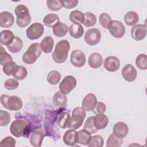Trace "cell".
<instances>
[{"instance_id":"44dd1931","label":"cell","mask_w":147,"mask_h":147,"mask_svg":"<svg viewBox=\"0 0 147 147\" xmlns=\"http://www.w3.org/2000/svg\"><path fill=\"white\" fill-rule=\"evenodd\" d=\"M103 57L100 54L94 52L89 56L88 59V64L91 68L96 69L101 67L103 64Z\"/></svg>"},{"instance_id":"d6a6232c","label":"cell","mask_w":147,"mask_h":147,"mask_svg":"<svg viewBox=\"0 0 147 147\" xmlns=\"http://www.w3.org/2000/svg\"><path fill=\"white\" fill-rule=\"evenodd\" d=\"M28 75V71L26 68L22 65H18L15 69L13 76L17 80H22L26 78Z\"/></svg>"},{"instance_id":"8d00e7d4","label":"cell","mask_w":147,"mask_h":147,"mask_svg":"<svg viewBox=\"0 0 147 147\" xmlns=\"http://www.w3.org/2000/svg\"><path fill=\"white\" fill-rule=\"evenodd\" d=\"M123 143V138H119L113 134H111L108 137L106 141L107 147H119Z\"/></svg>"},{"instance_id":"7402d4cb","label":"cell","mask_w":147,"mask_h":147,"mask_svg":"<svg viewBox=\"0 0 147 147\" xmlns=\"http://www.w3.org/2000/svg\"><path fill=\"white\" fill-rule=\"evenodd\" d=\"M109 118L108 117L103 114H98L95 116H94L93 118V123L94 125V126L98 129H103L107 126L109 123Z\"/></svg>"},{"instance_id":"4316f807","label":"cell","mask_w":147,"mask_h":147,"mask_svg":"<svg viewBox=\"0 0 147 147\" xmlns=\"http://www.w3.org/2000/svg\"><path fill=\"white\" fill-rule=\"evenodd\" d=\"M69 33L74 38H80L84 34V28L80 24H73L69 27Z\"/></svg>"},{"instance_id":"30bf717a","label":"cell","mask_w":147,"mask_h":147,"mask_svg":"<svg viewBox=\"0 0 147 147\" xmlns=\"http://www.w3.org/2000/svg\"><path fill=\"white\" fill-rule=\"evenodd\" d=\"M84 39L88 45H95L100 41L101 33L97 28L89 29L85 32Z\"/></svg>"},{"instance_id":"8992f818","label":"cell","mask_w":147,"mask_h":147,"mask_svg":"<svg viewBox=\"0 0 147 147\" xmlns=\"http://www.w3.org/2000/svg\"><path fill=\"white\" fill-rule=\"evenodd\" d=\"M86 115V111L82 107H75L72 113V123L69 129H77L83 124Z\"/></svg>"},{"instance_id":"c3c4849f","label":"cell","mask_w":147,"mask_h":147,"mask_svg":"<svg viewBox=\"0 0 147 147\" xmlns=\"http://www.w3.org/2000/svg\"><path fill=\"white\" fill-rule=\"evenodd\" d=\"M106 110V105L102 102H98L94 108V109L92 110L93 113L96 114H103Z\"/></svg>"},{"instance_id":"277c9868","label":"cell","mask_w":147,"mask_h":147,"mask_svg":"<svg viewBox=\"0 0 147 147\" xmlns=\"http://www.w3.org/2000/svg\"><path fill=\"white\" fill-rule=\"evenodd\" d=\"M1 103L5 109L10 111H18L23 106L22 99L16 95L2 94L1 96Z\"/></svg>"},{"instance_id":"7a4b0ae2","label":"cell","mask_w":147,"mask_h":147,"mask_svg":"<svg viewBox=\"0 0 147 147\" xmlns=\"http://www.w3.org/2000/svg\"><path fill=\"white\" fill-rule=\"evenodd\" d=\"M10 131L13 136L17 138L22 136L28 138L32 131L28 122L21 118L12 122L10 126Z\"/></svg>"},{"instance_id":"d6986e66","label":"cell","mask_w":147,"mask_h":147,"mask_svg":"<svg viewBox=\"0 0 147 147\" xmlns=\"http://www.w3.org/2000/svg\"><path fill=\"white\" fill-rule=\"evenodd\" d=\"M63 142L68 146H75L77 142V131L75 129H70L67 130L63 135Z\"/></svg>"},{"instance_id":"2e32d148","label":"cell","mask_w":147,"mask_h":147,"mask_svg":"<svg viewBox=\"0 0 147 147\" xmlns=\"http://www.w3.org/2000/svg\"><path fill=\"white\" fill-rule=\"evenodd\" d=\"M129 132L127 125L123 122H118L113 126V134L119 138H123Z\"/></svg>"},{"instance_id":"e575fe53","label":"cell","mask_w":147,"mask_h":147,"mask_svg":"<svg viewBox=\"0 0 147 147\" xmlns=\"http://www.w3.org/2000/svg\"><path fill=\"white\" fill-rule=\"evenodd\" d=\"M84 21L83 25L87 28L94 26L96 23V17L91 12H86L84 13Z\"/></svg>"},{"instance_id":"4dcf8cb0","label":"cell","mask_w":147,"mask_h":147,"mask_svg":"<svg viewBox=\"0 0 147 147\" xmlns=\"http://www.w3.org/2000/svg\"><path fill=\"white\" fill-rule=\"evenodd\" d=\"M23 47V41L18 36H16L13 42L7 47V49L13 53H16L20 52Z\"/></svg>"},{"instance_id":"7c38bea8","label":"cell","mask_w":147,"mask_h":147,"mask_svg":"<svg viewBox=\"0 0 147 147\" xmlns=\"http://www.w3.org/2000/svg\"><path fill=\"white\" fill-rule=\"evenodd\" d=\"M131 36L136 41H141L146 36V26L143 24H137L131 29Z\"/></svg>"},{"instance_id":"f1b7e54d","label":"cell","mask_w":147,"mask_h":147,"mask_svg":"<svg viewBox=\"0 0 147 147\" xmlns=\"http://www.w3.org/2000/svg\"><path fill=\"white\" fill-rule=\"evenodd\" d=\"M91 133L85 129L77 131V142L81 145H88L91 137Z\"/></svg>"},{"instance_id":"f546056e","label":"cell","mask_w":147,"mask_h":147,"mask_svg":"<svg viewBox=\"0 0 147 147\" xmlns=\"http://www.w3.org/2000/svg\"><path fill=\"white\" fill-rule=\"evenodd\" d=\"M59 22H60L59 17L55 13L48 14L43 18L44 25L49 28H53Z\"/></svg>"},{"instance_id":"ee69618b","label":"cell","mask_w":147,"mask_h":147,"mask_svg":"<svg viewBox=\"0 0 147 147\" xmlns=\"http://www.w3.org/2000/svg\"><path fill=\"white\" fill-rule=\"evenodd\" d=\"M47 5L48 9L52 11H59L63 7L61 1L59 0H47Z\"/></svg>"},{"instance_id":"836d02e7","label":"cell","mask_w":147,"mask_h":147,"mask_svg":"<svg viewBox=\"0 0 147 147\" xmlns=\"http://www.w3.org/2000/svg\"><path fill=\"white\" fill-rule=\"evenodd\" d=\"M61 78V75L60 73L57 71L53 70L48 73L47 77V80L49 84L55 85L60 82Z\"/></svg>"},{"instance_id":"4fadbf2b","label":"cell","mask_w":147,"mask_h":147,"mask_svg":"<svg viewBox=\"0 0 147 147\" xmlns=\"http://www.w3.org/2000/svg\"><path fill=\"white\" fill-rule=\"evenodd\" d=\"M121 74L123 78L126 81L128 82H133L137 78V72L133 65L127 64L122 68Z\"/></svg>"},{"instance_id":"3957f363","label":"cell","mask_w":147,"mask_h":147,"mask_svg":"<svg viewBox=\"0 0 147 147\" xmlns=\"http://www.w3.org/2000/svg\"><path fill=\"white\" fill-rule=\"evenodd\" d=\"M16 15V24L20 28H25L31 22L32 17L28 8L24 5H17L14 10Z\"/></svg>"},{"instance_id":"b9f144b4","label":"cell","mask_w":147,"mask_h":147,"mask_svg":"<svg viewBox=\"0 0 147 147\" xmlns=\"http://www.w3.org/2000/svg\"><path fill=\"white\" fill-rule=\"evenodd\" d=\"M11 121L10 114L6 111L1 110L0 111V125L6 126Z\"/></svg>"},{"instance_id":"9a60e30c","label":"cell","mask_w":147,"mask_h":147,"mask_svg":"<svg viewBox=\"0 0 147 147\" xmlns=\"http://www.w3.org/2000/svg\"><path fill=\"white\" fill-rule=\"evenodd\" d=\"M98 103L96 96L92 93L87 94L83 98L82 103V107L86 111H91L95 107Z\"/></svg>"},{"instance_id":"603a6c76","label":"cell","mask_w":147,"mask_h":147,"mask_svg":"<svg viewBox=\"0 0 147 147\" xmlns=\"http://www.w3.org/2000/svg\"><path fill=\"white\" fill-rule=\"evenodd\" d=\"M52 101L53 105L57 107H65L67 104V97L60 91H57L53 96Z\"/></svg>"},{"instance_id":"7dc6e473","label":"cell","mask_w":147,"mask_h":147,"mask_svg":"<svg viewBox=\"0 0 147 147\" xmlns=\"http://www.w3.org/2000/svg\"><path fill=\"white\" fill-rule=\"evenodd\" d=\"M62 6L65 9H70L75 7L79 1L78 0H62L60 1Z\"/></svg>"},{"instance_id":"ffe728a7","label":"cell","mask_w":147,"mask_h":147,"mask_svg":"<svg viewBox=\"0 0 147 147\" xmlns=\"http://www.w3.org/2000/svg\"><path fill=\"white\" fill-rule=\"evenodd\" d=\"M44 133L42 130L33 131L30 137V144L34 147H40L44 137Z\"/></svg>"},{"instance_id":"5b68a950","label":"cell","mask_w":147,"mask_h":147,"mask_svg":"<svg viewBox=\"0 0 147 147\" xmlns=\"http://www.w3.org/2000/svg\"><path fill=\"white\" fill-rule=\"evenodd\" d=\"M42 50L40 44L34 42L29 47L22 56V61L27 64H32L36 62L41 55Z\"/></svg>"},{"instance_id":"1f68e13d","label":"cell","mask_w":147,"mask_h":147,"mask_svg":"<svg viewBox=\"0 0 147 147\" xmlns=\"http://www.w3.org/2000/svg\"><path fill=\"white\" fill-rule=\"evenodd\" d=\"M70 21L74 24H83L84 21V15L81 11L75 10L72 11L69 16Z\"/></svg>"},{"instance_id":"9c48e42d","label":"cell","mask_w":147,"mask_h":147,"mask_svg":"<svg viewBox=\"0 0 147 147\" xmlns=\"http://www.w3.org/2000/svg\"><path fill=\"white\" fill-rule=\"evenodd\" d=\"M107 29L112 36L115 38H122L125 34V27L119 21L112 20L108 26Z\"/></svg>"},{"instance_id":"d4e9b609","label":"cell","mask_w":147,"mask_h":147,"mask_svg":"<svg viewBox=\"0 0 147 147\" xmlns=\"http://www.w3.org/2000/svg\"><path fill=\"white\" fill-rule=\"evenodd\" d=\"M68 29L69 28L67 25L60 21L52 28L53 34L57 37H63L65 36L67 34Z\"/></svg>"},{"instance_id":"f6af8a7d","label":"cell","mask_w":147,"mask_h":147,"mask_svg":"<svg viewBox=\"0 0 147 147\" xmlns=\"http://www.w3.org/2000/svg\"><path fill=\"white\" fill-rule=\"evenodd\" d=\"M19 83L16 79H7L4 83V87L8 90H14L18 88Z\"/></svg>"},{"instance_id":"ba28073f","label":"cell","mask_w":147,"mask_h":147,"mask_svg":"<svg viewBox=\"0 0 147 147\" xmlns=\"http://www.w3.org/2000/svg\"><path fill=\"white\" fill-rule=\"evenodd\" d=\"M77 84L76 78L71 75L65 76L59 84V90L64 94H69L74 90Z\"/></svg>"},{"instance_id":"83f0119b","label":"cell","mask_w":147,"mask_h":147,"mask_svg":"<svg viewBox=\"0 0 147 147\" xmlns=\"http://www.w3.org/2000/svg\"><path fill=\"white\" fill-rule=\"evenodd\" d=\"M123 20L127 25L134 26L138 23L139 21V16L136 12L134 11H129L124 16Z\"/></svg>"},{"instance_id":"ab89813d","label":"cell","mask_w":147,"mask_h":147,"mask_svg":"<svg viewBox=\"0 0 147 147\" xmlns=\"http://www.w3.org/2000/svg\"><path fill=\"white\" fill-rule=\"evenodd\" d=\"M93 118H94V116L88 117L87 119L86 120L83 126L84 129H85L91 134L95 133L98 130L94 126V125L93 123Z\"/></svg>"},{"instance_id":"7bdbcfd3","label":"cell","mask_w":147,"mask_h":147,"mask_svg":"<svg viewBox=\"0 0 147 147\" xmlns=\"http://www.w3.org/2000/svg\"><path fill=\"white\" fill-rule=\"evenodd\" d=\"M99 21L100 25L104 28L107 29L108 26L109 25L110 23L111 22V18L109 16V14L106 13H102L99 17Z\"/></svg>"},{"instance_id":"52a82bcc","label":"cell","mask_w":147,"mask_h":147,"mask_svg":"<svg viewBox=\"0 0 147 147\" xmlns=\"http://www.w3.org/2000/svg\"><path fill=\"white\" fill-rule=\"evenodd\" d=\"M44 32L43 25L39 22H34L27 28L26 34L29 40H34L39 38L43 34Z\"/></svg>"},{"instance_id":"74e56055","label":"cell","mask_w":147,"mask_h":147,"mask_svg":"<svg viewBox=\"0 0 147 147\" xmlns=\"http://www.w3.org/2000/svg\"><path fill=\"white\" fill-rule=\"evenodd\" d=\"M104 144L103 137L100 135H95L91 137L88 144L89 147H102Z\"/></svg>"},{"instance_id":"484cf974","label":"cell","mask_w":147,"mask_h":147,"mask_svg":"<svg viewBox=\"0 0 147 147\" xmlns=\"http://www.w3.org/2000/svg\"><path fill=\"white\" fill-rule=\"evenodd\" d=\"M54 40L51 36L45 37L40 43L41 50L45 53H49L52 52L54 47Z\"/></svg>"},{"instance_id":"bcb514c9","label":"cell","mask_w":147,"mask_h":147,"mask_svg":"<svg viewBox=\"0 0 147 147\" xmlns=\"http://www.w3.org/2000/svg\"><path fill=\"white\" fill-rule=\"evenodd\" d=\"M16 144V140L11 136H7L2 139L0 142L1 147H14Z\"/></svg>"},{"instance_id":"60d3db41","label":"cell","mask_w":147,"mask_h":147,"mask_svg":"<svg viewBox=\"0 0 147 147\" xmlns=\"http://www.w3.org/2000/svg\"><path fill=\"white\" fill-rule=\"evenodd\" d=\"M0 61L1 65H3L5 63L13 61V58L10 55H9L3 48L2 45H1L0 49Z\"/></svg>"},{"instance_id":"f35d334b","label":"cell","mask_w":147,"mask_h":147,"mask_svg":"<svg viewBox=\"0 0 147 147\" xmlns=\"http://www.w3.org/2000/svg\"><path fill=\"white\" fill-rule=\"evenodd\" d=\"M2 66V70L5 75L7 76H13V72L18 65L16 63L13 61H11L5 63Z\"/></svg>"},{"instance_id":"e0dca14e","label":"cell","mask_w":147,"mask_h":147,"mask_svg":"<svg viewBox=\"0 0 147 147\" xmlns=\"http://www.w3.org/2000/svg\"><path fill=\"white\" fill-rule=\"evenodd\" d=\"M14 17L13 14L7 11L0 13V26L3 28H10L14 24Z\"/></svg>"},{"instance_id":"ac0fdd59","label":"cell","mask_w":147,"mask_h":147,"mask_svg":"<svg viewBox=\"0 0 147 147\" xmlns=\"http://www.w3.org/2000/svg\"><path fill=\"white\" fill-rule=\"evenodd\" d=\"M57 122L60 128L65 129L68 127L69 129L72 123L71 117L69 113L67 111H61L57 117Z\"/></svg>"},{"instance_id":"8fae6325","label":"cell","mask_w":147,"mask_h":147,"mask_svg":"<svg viewBox=\"0 0 147 147\" xmlns=\"http://www.w3.org/2000/svg\"><path fill=\"white\" fill-rule=\"evenodd\" d=\"M70 60L72 65L77 68L84 66L86 61L84 52L79 49H75L71 52Z\"/></svg>"},{"instance_id":"6da1fadb","label":"cell","mask_w":147,"mask_h":147,"mask_svg":"<svg viewBox=\"0 0 147 147\" xmlns=\"http://www.w3.org/2000/svg\"><path fill=\"white\" fill-rule=\"evenodd\" d=\"M69 49L70 44L68 40H61L59 41L56 44L55 50L52 54L53 61L59 64L64 63L68 57Z\"/></svg>"},{"instance_id":"cb8c5ba5","label":"cell","mask_w":147,"mask_h":147,"mask_svg":"<svg viewBox=\"0 0 147 147\" xmlns=\"http://www.w3.org/2000/svg\"><path fill=\"white\" fill-rule=\"evenodd\" d=\"M14 33L9 30H3L1 32L0 42L1 45L9 46L10 45L15 38Z\"/></svg>"},{"instance_id":"d590c367","label":"cell","mask_w":147,"mask_h":147,"mask_svg":"<svg viewBox=\"0 0 147 147\" xmlns=\"http://www.w3.org/2000/svg\"><path fill=\"white\" fill-rule=\"evenodd\" d=\"M136 65L140 70H146L147 69V56L145 53L138 55L136 59Z\"/></svg>"},{"instance_id":"5bb4252c","label":"cell","mask_w":147,"mask_h":147,"mask_svg":"<svg viewBox=\"0 0 147 147\" xmlns=\"http://www.w3.org/2000/svg\"><path fill=\"white\" fill-rule=\"evenodd\" d=\"M120 60L114 56L107 57L104 61V68L109 72H116L120 67Z\"/></svg>"}]
</instances>
